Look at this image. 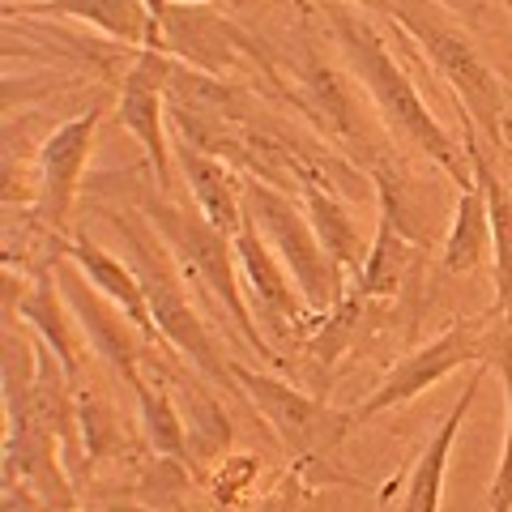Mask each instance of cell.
Returning a JSON list of instances; mask_svg holds the SVG:
<instances>
[{"instance_id": "obj_1", "label": "cell", "mask_w": 512, "mask_h": 512, "mask_svg": "<svg viewBox=\"0 0 512 512\" xmlns=\"http://www.w3.org/2000/svg\"><path fill=\"white\" fill-rule=\"evenodd\" d=\"M320 18H325L329 39L342 56V69L372 99L376 120L389 133L393 146L410 158H423V163L440 167L457 188H470L474 167H470L466 146H457V137L431 116L414 77L389 52V35L372 22L376 13H367L359 5H320Z\"/></svg>"}, {"instance_id": "obj_2", "label": "cell", "mask_w": 512, "mask_h": 512, "mask_svg": "<svg viewBox=\"0 0 512 512\" xmlns=\"http://www.w3.org/2000/svg\"><path fill=\"white\" fill-rule=\"evenodd\" d=\"M94 214L107 222V231L116 235V244H120V256L141 278V291H146L150 316L158 325L163 346L175 359H184L201 380H210L214 389L239 393V384L231 376V359L222 355V342L214 338L210 320L197 312V299L188 295V278L180 274V265H175L167 239L150 227V218L141 214L133 201H124V205L94 201Z\"/></svg>"}, {"instance_id": "obj_3", "label": "cell", "mask_w": 512, "mask_h": 512, "mask_svg": "<svg viewBox=\"0 0 512 512\" xmlns=\"http://www.w3.org/2000/svg\"><path fill=\"white\" fill-rule=\"evenodd\" d=\"M133 205L150 218V227L167 239V248L175 256V265H180V274L188 278L192 291H197V299H205L210 316L227 320V325L235 329V338L244 346H252L269 372L282 367L278 350L265 342V333H261V325H256V316L248 308L244 282H239V265H235V239L222 235L201 210L180 205L171 192L137 188Z\"/></svg>"}, {"instance_id": "obj_4", "label": "cell", "mask_w": 512, "mask_h": 512, "mask_svg": "<svg viewBox=\"0 0 512 512\" xmlns=\"http://www.w3.org/2000/svg\"><path fill=\"white\" fill-rule=\"evenodd\" d=\"M376 18L397 22V30L431 64V73L448 86L461 116L483 133V141L500 146V128L512 111V94L504 86V77L478 52V43L466 35V26L453 22V9L440 5V0H384Z\"/></svg>"}, {"instance_id": "obj_5", "label": "cell", "mask_w": 512, "mask_h": 512, "mask_svg": "<svg viewBox=\"0 0 512 512\" xmlns=\"http://www.w3.org/2000/svg\"><path fill=\"white\" fill-rule=\"evenodd\" d=\"M244 218L256 222V231L278 252V261L295 278L299 295L308 299V308L316 316H329L338 308L350 282L342 278V269L333 265V256L312 231L308 214H303V201H295L291 192H282L265 180H244Z\"/></svg>"}, {"instance_id": "obj_6", "label": "cell", "mask_w": 512, "mask_h": 512, "mask_svg": "<svg viewBox=\"0 0 512 512\" xmlns=\"http://www.w3.org/2000/svg\"><path fill=\"white\" fill-rule=\"evenodd\" d=\"M231 376L239 384V397H248L252 410L269 423V431L295 461H329L333 448L350 436V427H359L355 410H333L325 397L303 393L299 384L282 380L269 367L231 359Z\"/></svg>"}, {"instance_id": "obj_7", "label": "cell", "mask_w": 512, "mask_h": 512, "mask_svg": "<svg viewBox=\"0 0 512 512\" xmlns=\"http://www.w3.org/2000/svg\"><path fill=\"white\" fill-rule=\"evenodd\" d=\"M504 325L508 320H495L491 312L470 316V320H453L440 338L414 346L410 355H402L384 372V380L363 397V406H355V419L372 423L376 414L414 402L419 393H427L431 384H440L444 376H453L457 367H466V363H495Z\"/></svg>"}, {"instance_id": "obj_8", "label": "cell", "mask_w": 512, "mask_h": 512, "mask_svg": "<svg viewBox=\"0 0 512 512\" xmlns=\"http://www.w3.org/2000/svg\"><path fill=\"white\" fill-rule=\"evenodd\" d=\"M235 265L239 282H244L248 308L261 325L269 346H303L312 338V329L320 325V316L308 308V299L299 295L295 278L286 274V265L278 261V252L265 244V235L256 231V222L244 218V227L235 235Z\"/></svg>"}, {"instance_id": "obj_9", "label": "cell", "mask_w": 512, "mask_h": 512, "mask_svg": "<svg viewBox=\"0 0 512 512\" xmlns=\"http://www.w3.org/2000/svg\"><path fill=\"white\" fill-rule=\"evenodd\" d=\"M56 282H60L64 299H69L77 325H82V333H86L90 355L99 359L116 380L133 384L141 372H146V359L154 355L146 333H141L120 303H111L99 286L69 261V256H56Z\"/></svg>"}, {"instance_id": "obj_10", "label": "cell", "mask_w": 512, "mask_h": 512, "mask_svg": "<svg viewBox=\"0 0 512 512\" xmlns=\"http://www.w3.org/2000/svg\"><path fill=\"white\" fill-rule=\"evenodd\" d=\"M171 56L167 52H137L120 73V94H116V120L128 137L141 146L150 163V175L158 180V192L175 197V154L167 146V77H171Z\"/></svg>"}, {"instance_id": "obj_11", "label": "cell", "mask_w": 512, "mask_h": 512, "mask_svg": "<svg viewBox=\"0 0 512 512\" xmlns=\"http://www.w3.org/2000/svg\"><path fill=\"white\" fill-rule=\"evenodd\" d=\"M103 120V103H90L82 116L64 120L39 141L35 154V180H39V201H35V218L43 222V231L52 235H69V218L82 192V175L90 167V150H94V133Z\"/></svg>"}, {"instance_id": "obj_12", "label": "cell", "mask_w": 512, "mask_h": 512, "mask_svg": "<svg viewBox=\"0 0 512 512\" xmlns=\"http://www.w3.org/2000/svg\"><path fill=\"white\" fill-rule=\"evenodd\" d=\"M154 9H158V30H163V52L205 77H227L244 64V52H256L244 30H235L210 5L154 0Z\"/></svg>"}, {"instance_id": "obj_13", "label": "cell", "mask_w": 512, "mask_h": 512, "mask_svg": "<svg viewBox=\"0 0 512 512\" xmlns=\"http://www.w3.org/2000/svg\"><path fill=\"white\" fill-rule=\"evenodd\" d=\"M18 320L60 359V367L73 376V384L82 380L90 346H86V333H82V325H77L69 299H64L60 282H56V261L30 269V286L18 299Z\"/></svg>"}, {"instance_id": "obj_14", "label": "cell", "mask_w": 512, "mask_h": 512, "mask_svg": "<svg viewBox=\"0 0 512 512\" xmlns=\"http://www.w3.org/2000/svg\"><path fill=\"white\" fill-rule=\"evenodd\" d=\"M461 146L470 154L474 180L487 192V214H491V282H495V299H491V316L495 320H512V184L495 171L483 133L461 116Z\"/></svg>"}, {"instance_id": "obj_15", "label": "cell", "mask_w": 512, "mask_h": 512, "mask_svg": "<svg viewBox=\"0 0 512 512\" xmlns=\"http://www.w3.org/2000/svg\"><path fill=\"white\" fill-rule=\"evenodd\" d=\"M13 13H30V18H69L103 30L107 39H116L124 47H137V52H163V30H158V9L154 0H35V5H18L5 9Z\"/></svg>"}, {"instance_id": "obj_16", "label": "cell", "mask_w": 512, "mask_h": 512, "mask_svg": "<svg viewBox=\"0 0 512 512\" xmlns=\"http://www.w3.org/2000/svg\"><path fill=\"white\" fill-rule=\"evenodd\" d=\"M483 376H487V363H474V372L466 380V389H461L457 406L444 414V423L431 431L423 440L419 457L410 461V470L402 478V500H397V512H440V500H444V470H448V453H453V440L461 423H466L470 406L478 402V389H483Z\"/></svg>"}, {"instance_id": "obj_17", "label": "cell", "mask_w": 512, "mask_h": 512, "mask_svg": "<svg viewBox=\"0 0 512 512\" xmlns=\"http://www.w3.org/2000/svg\"><path fill=\"white\" fill-rule=\"evenodd\" d=\"M56 256H69V261L82 269V274H86L94 286H99V291H103L111 303H120V308L128 312V320H133V325L146 333L150 346L163 342V338H158L154 316H150L146 291H141V278L133 274V265H128L120 252H111V248H103L94 235L77 231V235H60V239H56Z\"/></svg>"}, {"instance_id": "obj_18", "label": "cell", "mask_w": 512, "mask_h": 512, "mask_svg": "<svg viewBox=\"0 0 512 512\" xmlns=\"http://www.w3.org/2000/svg\"><path fill=\"white\" fill-rule=\"evenodd\" d=\"M158 363H163V372H167L171 389H175V402H180V414H184L188 470L197 474V483H205L210 470L231 453V440H235L231 414L222 410L210 380H175L171 376V359H158Z\"/></svg>"}, {"instance_id": "obj_19", "label": "cell", "mask_w": 512, "mask_h": 512, "mask_svg": "<svg viewBox=\"0 0 512 512\" xmlns=\"http://www.w3.org/2000/svg\"><path fill=\"white\" fill-rule=\"evenodd\" d=\"M175 167H180L184 184L192 192V205H197L222 235L235 239L239 227H244V180L235 175V167L214 154L192 150V146L175 150Z\"/></svg>"}, {"instance_id": "obj_20", "label": "cell", "mask_w": 512, "mask_h": 512, "mask_svg": "<svg viewBox=\"0 0 512 512\" xmlns=\"http://www.w3.org/2000/svg\"><path fill=\"white\" fill-rule=\"evenodd\" d=\"M414 269H419V244L406 239V231L397 227L389 214H380L372 248H367V261L350 286H355L367 303H393L410 286Z\"/></svg>"}, {"instance_id": "obj_21", "label": "cell", "mask_w": 512, "mask_h": 512, "mask_svg": "<svg viewBox=\"0 0 512 512\" xmlns=\"http://www.w3.org/2000/svg\"><path fill=\"white\" fill-rule=\"evenodd\" d=\"M299 201H303V214H308L312 231L320 235V244L333 256V265L342 269L346 282H355L372 244L359 235V218L350 210V197H342V192H333L325 184H308V188H299Z\"/></svg>"}, {"instance_id": "obj_22", "label": "cell", "mask_w": 512, "mask_h": 512, "mask_svg": "<svg viewBox=\"0 0 512 512\" xmlns=\"http://www.w3.org/2000/svg\"><path fill=\"white\" fill-rule=\"evenodd\" d=\"M154 376L141 372L128 389L137 397V419H141V440L154 457H171V461H184L188 466V436H184V414H180V402H175V389L163 380V363L150 355Z\"/></svg>"}, {"instance_id": "obj_23", "label": "cell", "mask_w": 512, "mask_h": 512, "mask_svg": "<svg viewBox=\"0 0 512 512\" xmlns=\"http://www.w3.org/2000/svg\"><path fill=\"white\" fill-rule=\"evenodd\" d=\"M491 261V214H487V192L483 184L457 188L453 222L440 239V265L448 274H474Z\"/></svg>"}, {"instance_id": "obj_24", "label": "cell", "mask_w": 512, "mask_h": 512, "mask_svg": "<svg viewBox=\"0 0 512 512\" xmlns=\"http://www.w3.org/2000/svg\"><path fill=\"white\" fill-rule=\"evenodd\" d=\"M77 423H82V440H86V457H90V470L111 461L116 453H124L128 440H124V423H120V410L111 406V397L99 389L94 380H77Z\"/></svg>"}, {"instance_id": "obj_25", "label": "cell", "mask_w": 512, "mask_h": 512, "mask_svg": "<svg viewBox=\"0 0 512 512\" xmlns=\"http://www.w3.org/2000/svg\"><path fill=\"white\" fill-rule=\"evenodd\" d=\"M495 363H500L504 393H508V431H504L500 466H495L491 491H487V512H512V320L504 325V338H500V350H495Z\"/></svg>"}, {"instance_id": "obj_26", "label": "cell", "mask_w": 512, "mask_h": 512, "mask_svg": "<svg viewBox=\"0 0 512 512\" xmlns=\"http://www.w3.org/2000/svg\"><path fill=\"white\" fill-rule=\"evenodd\" d=\"M261 512H338V500H333V487H312L291 466V474L265 495Z\"/></svg>"}, {"instance_id": "obj_27", "label": "cell", "mask_w": 512, "mask_h": 512, "mask_svg": "<svg viewBox=\"0 0 512 512\" xmlns=\"http://www.w3.org/2000/svg\"><path fill=\"white\" fill-rule=\"evenodd\" d=\"M256 474H261V457H239V453H227L218 461V466L210 470V478H205V487L214 491L218 504H239L244 495L256 491Z\"/></svg>"}, {"instance_id": "obj_28", "label": "cell", "mask_w": 512, "mask_h": 512, "mask_svg": "<svg viewBox=\"0 0 512 512\" xmlns=\"http://www.w3.org/2000/svg\"><path fill=\"white\" fill-rule=\"evenodd\" d=\"M0 512H73V508H60V504H52V500H43L39 491H30L26 483H13V487H5Z\"/></svg>"}, {"instance_id": "obj_29", "label": "cell", "mask_w": 512, "mask_h": 512, "mask_svg": "<svg viewBox=\"0 0 512 512\" xmlns=\"http://www.w3.org/2000/svg\"><path fill=\"white\" fill-rule=\"evenodd\" d=\"M299 5H359V9H367V13H380L384 0H299Z\"/></svg>"}, {"instance_id": "obj_30", "label": "cell", "mask_w": 512, "mask_h": 512, "mask_svg": "<svg viewBox=\"0 0 512 512\" xmlns=\"http://www.w3.org/2000/svg\"><path fill=\"white\" fill-rule=\"evenodd\" d=\"M103 512H158V508H150L146 500H111V504H99Z\"/></svg>"}, {"instance_id": "obj_31", "label": "cell", "mask_w": 512, "mask_h": 512, "mask_svg": "<svg viewBox=\"0 0 512 512\" xmlns=\"http://www.w3.org/2000/svg\"><path fill=\"white\" fill-rule=\"evenodd\" d=\"M500 146H504V154H508V163H512V111L504 116V128H500Z\"/></svg>"}, {"instance_id": "obj_32", "label": "cell", "mask_w": 512, "mask_h": 512, "mask_svg": "<svg viewBox=\"0 0 512 512\" xmlns=\"http://www.w3.org/2000/svg\"><path fill=\"white\" fill-rule=\"evenodd\" d=\"M167 5H214V0H167Z\"/></svg>"}, {"instance_id": "obj_33", "label": "cell", "mask_w": 512, "mask_h": 512, "mask_svg": "<svg viewBox=\"0 0 512 512\" xmlns=\"http://www.w3.org/2000/svg\"><path fill=\"white\" fill-rule=\"evenodd\" d=\"M239 5H261V0H239Z\"/></svg>"}, {"instance_id": "obj_34", "label": "cell", "mask_w": 512, "mask_h": 512, "mask_svg": "<svg viewBox=\"0 0 512 512\" xmlns=\"http://www.w3.org/2000/svg\"><path fill=\"white\" fill-rule=\"evenodd\" d=\"M77 512H103V508H77Z\"/></svg>"}, {"instance_id": "obj_35", "label": "cell", "mask_w": 512, "mask_h": 512, "mask_svg": "<svg viewBox=\"0 0 512 512\" xmlns=\"http://www.w3.org/2000/svg\"><path fill=\"white\" fill-rule=\"evenodd\" d=\"M504 5H508V18H512V0H504Z\"/></svg>"}]
</instances>
